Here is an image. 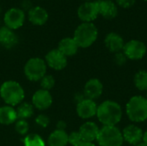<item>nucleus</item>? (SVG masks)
<instances>
[{
    "label": "nucleus",
    "instance_id": "obj_19",
    "mask_svg": "<svg viewBox=\"0 0 147 146\" xmlns=\"http://www.w3.org/2000/svg\"><path fill=\"white\" fill-rule=\"evenodd\" d=\"M18 38L14 30L3 26L0 28V44L5 48H11L16 45Z\"/></svg>",
    "mask_w": 147,
    "mask_h": 146
},
{
    "label": "nucleus",
    "instance_id": "obj_35",
    "mask_svg": "<svg viewBox=\"0 0 147 146\" xmlns=\"http://www.w3.org/2000/svg\"><path fill=\"white\" fill-rule=\"evenodd\" d=\"M135 146H147V145L146 144H144L143 142H141V143H140V144H138V145H136Z\"/></svg>",
    "mask_w": 147,
    "mask_h": 146
},
{
    "label": "nucleus",
    "instance_id": "obj_12",
    "mask_svg": "<svg viewBox=\"0 0 147 146\" xmlns=\"http://www.w3.org/2000/svg\"><path fill=\"white\" fill-rule=\"evenodd\" d=\"M46 64L49 67L60 71L67 65V57H65L58 48L53 49L46 55Z\"/></svg>",
    "mask_w": 147,
    "mask_h": 146
},
{
    "label": "nucleus",
    "instance_id": "obj_5",
    "mask_svg": "<svg viewBox=\"0 0 147 146\" xmlns=\"http://www.w3.org/2000/svg\"><path fill=\"white\" fill-rule=\"evenodd\" d=\"M96 142L99 146H122L124 139L121 130L117 126H102Z\"/></svg>",
    "mask_w": 147,
    "mask_h": 146
},
{
    "label": "nucleus",
    "instance_id": "obj_2",
    "mask_svg": "<svg viewBox=\"0 0 147 146\" xmlns=\"http://www.w3.org/2000/svg\"><path fill=\"white\" fill-rule=\"evenodd\" d=\"M126 114L133 123H141L147 120V98L143 96H132L126 104Z\"/></svg>",
    "mask_w": 147,
    "mask_h": 146
},
{
    "label": "nucleus",
    "instance_id": "obj_7",
    "mask_svg": "<svg viewBox=\"0 0 147 146\" xmlns=\"http://www.w3.org/2000/svg\"><path fill=\"white\" fill-rule=\"evenodd\" d=\"M122 52L129 60H140L147 52L146 45L140 40H130L125 42Z\"/></svg>",
    "mask_w": 147,
    "mask_h": 146
},
{
    "label": "nucleus",
    "instance_id": "obj_33",
    "mask_svg": "<svg viewBox=\"0 0 147 146\" xmlns=\"http://www.w3.org/2000/svg\"><path fill=\"white\" fill-rule=\"evenodd\" d=\"M76 146H96L94 143L91 142H85V141H82L80 144H78V145Z\"/></svg>",
    "mask_w": 147,
    "mask_h": 146
},
{
    "label": "nucleus",
    "instance_id": "obj_4",
    "mask_svg": "<svg viewBox=\"0 0 147 146\" xmlns=\"http://www.w3.org/2000/svg\"><path fill=\"white\" fill-rule=\"evenodd\" d=\"M0 96L6 104L14 107L22 102L25 93L19 83L16 81H6L0 87Z\"/></svg>",
    "mask_w": 147,
    "mask_h": 146
},
{
    "label": "nucleus",
    "instance_id": "obj_26",
    "mask_svg": "<svg viewBox=\"0 0 147 146\" xmlns=\"http://www.w3.org/2000/svg\"><path fill=\"white\" fill-rule=\"evenodd\" d=\"M40 84L42 89L45 90H50L53 89L55 85V79L52 75H45L40 80Z\"/></svg>",
    "mask_w": 147,
    "mask_h": 146
},
{
    "label": "nucleus",
    "instance_id": "obj_30",
    "mask_svg": "<svg viewBox=\"0 0 147 146\" xmlns=\"http://www.w3.org/2000/svg\"><path fill=\"white\" fill-rule=\"evenodd\" d=\"M35 123L40 126V127H47L49 123H50V120L49 118L46 115V114H40L36 117L35 119Z\"/></svg>",
    "mask_w": 147,
    "mask_h": 146
},
{
    "label": "nucleus",
    "instance_id": "obj_37",
    "mask_svg": "<svg viewBox=\"0 0 147 146\" xmlns=\"http://www.w3.org/2000/svg\"><path fill=\"white\" fill-rule=\"evenodd\" d=\"M109 1H114V2H115V0H109Z\"/></svg>",
    "mask_w": 147,
    "mask_h": 146
},
{
    "label": "nucleus",
    "instance_id": "obj_14",
    "mask_svg": "<svg viewBox=\"0 0 147 146\" xmlns=\"http://www.w3.org/2000/svg\"><path fill=\"white\" fill-rule=\"evenodd\" d=\"M99 131L100 127L96 123L93 121H86L80 126L78 133L83 141L94 143V141H96Z\"/></svg>",
    "mask_w": 147,
    "mask_h": 146
},
{
    "label": "nucleus",
    "instance_id": "obj_36",
    "mask_svg": "<svg viewBox=\"0 0 147 146\" xmlns=\"http://www.w3.org/2000/svg\"><path fill=\"white\" fill-rule=\"evenodd\" d=\"M84 1H85V2H88V1H91V0H84Z\"/></svg>",
    "mask_w": 147,
    "mask_h": 146
},
{
    "label": "nucleus",
    "instance_id": "obj_21",
    "mask_svg": "<svg viewBox=\"0 0 147 146\" xmlns=\"http://www.w3.org/2000/svg\"><path fill=\"white\" fill-rule=\"evenodd\" d=\"M17 120L16 110L11 106H3L0 108V124L11 125Z\"/></svg>",
    "mask_w": 147,
    "mask_h": 146
},
{
    "label": "nucleus",
    "instance_id": "obj_28",
    "mask_svg": "<svg viewBox=\"0 0 147 146\" xmlns=\"http://www.w3.org/2000/svg\"><path fill=\"white\" fill-rule=\"evenodd\" d=\"M82 138L78 132H71L70 134H68V144H70L71 145L76 146L78 144H80L82 142Z\"/></svg>",
    "mask_w": 147,
    "mask_h": 146
},
{
    "label": "nucleus",
    "instance_id": "obj_11",
    "mask_svg": "<svg viewBox=\"0 0 147 146\" xmlns=\"http://www.w3.org/2000/svg\"><path fill=\"white\" fill-rule=\"evenodd\" d=\"M121 133H122L124 142H127L131 145L135 146L142 142L144 131L140 126H139L134 123L126 126L121 130Z\"/></svg>",
    "mask_w": 147,
    "mask_h": 146
},
{
    "label": "nucleus",
    "instance_id": "obj_31",
    "mask_svg": "<svg viewBox=\"0 0 147 146\" xmlns=\"http://www.w3.org/2000/svg\"><path fill=\"white\" fill-rule=\"evenodd\" d=\"M136 3V0H115V3L118 7L122 9H129L132 8Z\"/></svg>",
    "mask_w": 147,
    "mask_h": 146
},
{
    "label": "nucleus",
    "instance_id": "obj_6",
    "mask_svg": "<svg viewBox=\"0 0 147 146\" xmlns=\"http://www.w3.org/2000/svg\"><path fill=\"white\" fill-rule=\"evenodd\" d=\"M47 72V64L40 58H32L24 66V74L30 81H40Z\"/></svg>",
    "mask_w": 147,
    "mask_h": 146
},
{
    "label": "nucleus",
    "instance_id": "obj_18",
    "mask_svg": "<svg viewBox=\"0 0 147 146\" xmlns=\"http://www.w3.org/2000/svg\"><path fill=\"white\" fill-rule=\"evenodd\" d=\"M28 17L32 24L41 26L47 22L49 15L47 11L44 8L40 6H35L28 10Z\"/></svg>",
    "mask_w": 147,
    "mask_h": 146
},
{
    "label": "nucleus",
    "instance_id": "obj_13",
    "mask_svg": "<svg viewBox=\"0 0 147 146\" xmlns=\"http://www.w3.org/2000/svg\"><path fill=\"white\" fill-rule=\"evenodd\" d=\"M103 92V84L98 78H90L88 80L84 88V96L88 99L96 101Z\"/></svg>",
    "mask_w": 147,
    "mask_h": 146
},
{
    "label": "nucleus",
    "instance_id": "obj_27",
    "mask_svg": "<svg viewBox=\"0 0 147 146\" xmlns=\"http://www.w3.org/2000/svg\"><path fill=\"white\" fill-rule=\"evenodd\" d=\"M15 128H16V131L17 132V133H19L20 135H25L28 132L29 126H28V123L27 122V120H18L16 122Z\"/></svg>",
    "mask_w": 147,
    "mask_h": 146
},
{
    "label": "nucleus",
    "instance_id": "obj_25",
    "mask_svg": "<svg viewBox=\"0 0 147 146\" xmlns=\"http://www.w3.org/2000/svg\"><path fill=\"white\" fill-rule=\"evenodd\" d=\"M24 146H45V142L38 134H28L23 139Z\"/></svg>",
    "mask_w": 147,
    "mask_h": 146
},
{
    "label": "nucleus",
    "instance_id": "obj_9",
    "mask_svg": "<svg viewBox=\"0 0 147 146\" xmlns=\"http://www.w3.org/2000/svg\"><path fill=\"white\" fill-rule=\"evenodd\" d=\"M25 21V13L19 8H11L8 9L3 16L4 25L12 29L16 30L20 28Z\"/></svg>",
    "mask_w": 147,
    "mask_h": 146
},
{
    "label": "nucleus",
    "instance_id": "obj_8",
    "mask_svg": "<svg viewBox=\"0 0 147 146\" xmlns=\"http://www.w3.org/2000/svg\"><path fill=\"white\" fill-rule=\"evenodd\" d=\"M99 15L97 1H88L78 9V16L83 22H93Z\"/></svg>",
    "mask_w": 147,
    "mask_h": 146
},
{
    "label": "nucleus",
    "instance_id": "obj_34",
    "mask_svg": "<svg viewBox=\"0 0 147 146\" xmlns=\"http://www.w3.org/2000/svg\"><path fill=\"white\" fill-rule=\"evenodd\" d=\"M142 142L144 144L147 145V130L143 133V137H142Z\"/></svg>",
    "mask_w": 147,
    "mask_h": 146
},
{
    "label": "nucleus",
    "instance_id": "obj_15",
    "mask_svg": "<svg viewBox=\"0 0 147 146\" xmlns=\"http://www.w3.org/2000/svg\"><path fill=\"white\" fill-rule=\"evenodd\" d=\"M104 45L110 52L116 53L123 50L125 41L120 34L116 32H110L104 38Z\"/></svg>",
    "mask_w": 147,
    "mask_h": 146
},
{
    "label": "nucleus",
    "instance_id": "obj_32",
    "mask_svg": "<svg viewBox=\"0 0 147 146\" xmlns=\"http://www.w3.org/2000/svg\"><path fill=\"white\" fill-rule=\"evenodd\" d=\"M65 127H66V124L65 121H59L58 125H57V129L58 130H62V131H65Z\"/></svg>",
    "mask_w": 147,
    "mask_h": 146
},
{
    "label": "nucleus",
    "instance_id": "obj_20",
    "mask_svg": "<svg viewBox=\"0 0 147 146\" xmlns=\"http://www.w3.org/2000/svg\"><path fill=\"white\" fill-rule=\"evenodd\" d=\"M78 46L71 37H65L59 42L58 49L65 56L71 57L74 56L78 51Z\"/></svg>",
    "mask_w": 147,
    "mask_h": 146
},
{
    "label": "nucleus",
    "instance_id": "obj_24",
    "mask_svg": "<svg viewBox=\"0 0 147 146\" xmlns=\"http://www.w3.org/2000/svg\"><path fill=\"white\" fill-rule=\"evenodd\" d=\"M134 83L136 89L140 91H147V71L140 70L134 77Z\"/></svg>",
    "mask_w": 147,
    "mask_h": 146
},
{
    "label": "nucleus",
    "instance_id": "obj_3",
    "mask_svg": "<svg viewBox=\"0 0 147 146\" xmlns=\"http://www.w3.org/2000/svg\"><path fill=\"white\" fill-rule=\"evenodd\" d=\"M98 37V29L93 22H82L74 31L73 39L80 48L91 46Z\"/></svg>",
    "mask_w": 147,
    "mask_h": 146
},
{
    "label": "nucleus",
    "instance_id": "obj_22",
    "mask_svg": "<svg viewBox=\"0 0 147 146\" xmlns=\"http://www.w3.org/2000/svg\"><path fill=\"white\" fill-rule=\"evenodd\" d=\"M68 145V134L65 131L55 130L48 138L49 146H66Z\"/></svg>",
    "mask_w": 147,
    "mask_h": 146
},
{
    "label": "nucleus",
    "instance_id": "obj_38",
    "mask_svg": "<svg viewBox=\"0 0 147 146\" xmlns=\"http://www.w3.org/2000/svg\"><path fill=\"white\" fill-rule=\"evenodd\" d=\"M146 98H147V91H146Z\"/></svg>",
    "mask_w": 147,
    "mask_h": 146
},
{
    "label": "nucleus",
    "instance_id": "obj_29",
    "mask_svg": "<svg viewBox=\"0 0 147 146\" xmlns=\"http://www.w3.org/2000/svg\"><path fill=\"white\" fill-rule=\"evenodd\" d=\"M127 58L126 57V55L124 54V52L121 51V52H116L115 53V56H114V62L119 65V66H122L124 65H126V63L127 62Z\"/></svg>",
    "mask_w": 147,
    "mask_h": 146
},
{
    "label": "nucleus",
    "instance_id": "obj_17",
    "mask_svg": "<svg viewBox=\"0 0 147 146\" xmlns=\"http://www.w3.org/2000/svg\"><path fill=\"white\" fill-rule=\"evenodd\" d=\"M99 15L107 20L115 19L118 15L119 7L114 1L109 0H97Z\"/></svg>",
    "mask_w": 147,
    "mask_h": 146
},
{
    "label": "nucleus",
    "instance_id": "obj_1",
    "mask_svg": "<svg viewBox=\"0 0 147 146\" xmlns=\"http://www.w3.org/2000/svg\"><path fill=\"white\" fill-rule=\"evenodd\" d=\"M123 115L121 104L113 100H106L97 107L96 117L102 126H117Z\"/></svg>",
    "mask_w": 147,
    "mask_h": 146
},
{
    "label": "nucleus",
    "instance_id": "obj_23",
    "mask_svg": "<svg viewBox=\"0 0 147 146\" xmlns=\"http://www.w3.org/2000/svg\"><path fill=\"white\" fill-rule=\"evenodd\" d=\"M17 120H27L33 116L34 114V107L30 103L23 102L21 103L16 109Z\"/></svg>",
    "mask_w": 147,
    "mask_h": 146
},
{
    "label": "nucleus",
    "instance_id": "obj_10",
    "mask_svg": "<svg viewBox=\"0 0 147 146\" xmlns=\"http://www.w3.org/2000/svg\"><path fill=\"white\" fill-rule=\"evenodd\" d=\"M97 107L96 101L84 98L79 101L77 104L76 111L78 115L83 120H90L94 116H96Z\"/></svg>",
    "mask_w": 147,
    "mask_h": 146
},
{
    "label": "nucleus",
    "instance_id": "obj_16",
    "mask_svg": "<svg viewBox=\"0 0 147 146\" xmlns=\"http://www.w3.org/2000/svg\"><path fill=\"white\" fill-rule=\"evenodd\" d=\"M32 103L37 109L46 110L52 105L53 98L48 90L40 89L34 94L32 97Z\"/></svg>",
    "mask_w": 147,
    "mask_h": 146
},
{
    "label": "nucleus",
    "instance_id": "obj_39",
    "mask_svg": "<svg viewBox=\"0 0 147 146\" xmlns=\"http://www.w3.org/2000/svg\"><path fill=\"white\" fill-rule=\"evenodd\" d=\"M144 1H146V2H147V0H144Z\"/></svg>",
    "mask_w": 147,
    "mask_h": 146
}]
</instances>
